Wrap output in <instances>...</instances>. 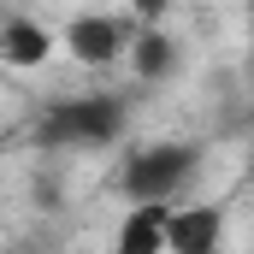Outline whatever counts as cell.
Returning a JSON list of instances; mask_svg holds the SVG:
<instances>
[{
    "instance_id": "obj_1",
    "label": "cell",
    "mask_w": 254,
    "mask_h": 254,
    "mask_svg": "<svg viewBox=\"0 0 254 254\" xmlns=\"http://www.w3.org/2000/svg\"><path fill=\"white\" fill-rule=\"evenodd\" d=\"M119 130H125V101H113V95H77V101H60L42 119L36 136L48 148H107Z\"/></svg>"
},
{
    "instance_id": "obj_2",
    "label": "cell",
    "mask_w": 254,
    "mask_h": 254,
    "mask_svg": "<svg viewBox=\"0 0 254 254\" xmlns=\"http://www.w3.org/2000/svg\"><path fill=\"white\" fill-rule=\"evenodd\" d=\"M195 154L190 142H160V148H136L125 160V195L130 201H172V195L190 184L195 172Z\"/></svg>"
},
{
    "instance_id": "obj_3",
    "label": "cell",
    "mask_w": 254,
    "mask_h": 254,
    "mask_svg": "<svg viewBox=\"0 0 254 254\" xmlns=\"http://www.w3.org/2000/svg\"><path fill=\"white\" fill-rule=\"evenodd\" d=\"M130 36H136V24L113 18V12H83V18L65 24V48H71V60H83V65H113L130 48Z\"/></svg>"
},
{
    "instance_id": "obj_4",
    "label": "cell",
    "mask_w": 254,
    "mask_h": 254,
    "mask_svg": "<svg viewBox=\"0 0 254 254\" xmlns=\"http://www.w3.org/2000/svg\"><path fill=\"white\" fill-rule=\"evenodd\" d=\"M225 207H178L166 213V254H219Z\"/></svg>"
},
{
    "instance_id": "obj_5",
    "label": "cell",
    "mask_w": 254,
    "mask_h": 254,
    "mask_svg": "<svg viewBox=\"0 0 254 254\" xmlns=\"http://www.w3.org/2000/svg\"><path fill=\"white\" fill-rule=\"evenodd\" d=\"M166 201H136L125 219H119V237L113 254H166Z\"/></svg>"
},
{
    "instance_id": "obj_6",
    "label": "cell",
    "mask_w": 254,
    "mask_h": 254,
    "mask_svg": "<svg viewBox=\"0 0 254 254\" xmlns=\"http://www.w3.org/2000/svg\"><path fill=\"white\" fill-rule=\"evenodd\" d=\"M54 54V36L36 18H6L0 24V65H42Z\"/></svg>"
},
{
    "instance_id": "obj_7",
    "label": "cell",
    "mask_w": 254,
    "mask_h": 254,
    "mask_svg": "<svg viewBox=\"0 0 254 254\" xmlns=\"http://www.w3.org/2000/svg\"><path fill=\"white\" fill-rule=\"evenodd\" d=\"M130 65H136V77H166L172 65H178V42L160 30V24H148V30H136L130 36Z\"/></svg>"
},
{
    "instance_id": "obj_8",
    "label": "cell",
    "mask_w": 254,
    "mask_h": 254,
    "mask_svg": "<svg viewBox=\"0 0 254 254\" xmlns=\"http://www.w3.org/2000/svg\"><path fill=\"white\" fill-rule=\"evenodd\" d=\"M166 6H172V0H130V12H136V18H148V24H160V18H166Z\"/></svg>"
}]
</instances>
